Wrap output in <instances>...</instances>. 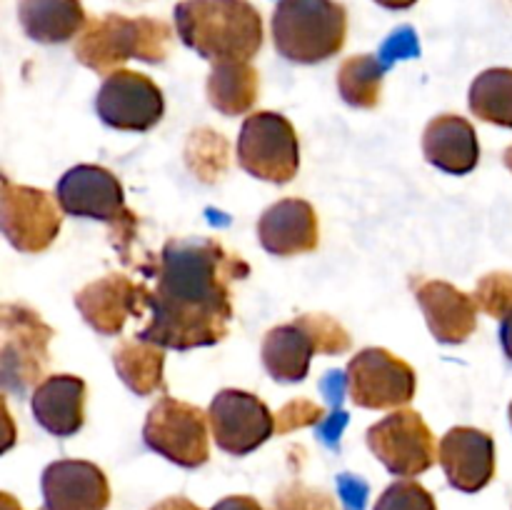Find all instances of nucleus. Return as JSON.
Returning a JSON list of instances; mask_svg holds the SVG:
<instances>
[{"mask_svg": "<svg viewBox=\"0 0 512 510\" xmlns=\"http://www.w3.org/2000/svg\"><path fill=\"white\" fill-rule=\"evenodd\" d=\"M143 273L155 288L145 295L150 323L138 335L160 348L190 350L228 335L230 283L248 278L250 265L213 238H173Z\"/></svg>", "mask_w": 512, "mask_h": 510, "instance_id": "obj_1", "label": "nucleus"}, {"mask_svg": "<svg viewBox=\"0 0 512 510\" xmlns=\"http://www.w3.org/2000/svg\"><path fill=\"white\" fill-rule=\"evenodd\" d=\"M175 28L213 63H250L263 48V15L250 0H183L175 5Z\"/></svg>", "mask_w": 512, "mask_h": 510, "instance_id": "obj_2", "label": "nucleus"}, {"mask_svg": "<svg viewBox=\"0 0 512 510\" xmlns=\"http://www.w3.org/2000/svg\"><path fill=\"white\" fill-rule=\"evenodd\" d=\"M173 30L155 18H128L108 13L88 20L83 33L75 40V58L95 73H115L128 60L163 63L170 55Z\"/></svg>", "mask_w": 512, "mask_h": 510, "instance_id": "obj_3", "label": "nucleus"}, {"mask_svg": "<svg viewBox=\"0 0 512 510\" xmlns=\"http://www.w3.org/2000/svg\"><path fill=\"white\" fill-rule=\"evenodd\" d=\"M270 30L275 50L285 60L313 65L343 50L348 10L335 0H278Z\"/></svg>", "mask_w": 512, "mask_h": 510, "instance_id": "obj_4", "label": "nucleus"}, {"mask_svg": "<svg viewBox=\"0 0 512 510\" xmlns=\"http://www.w3.org/2000/svg\"><path fill=\"white\" fill-rule=\"evenodd\" d=\"M3 345H0V385L5 393L25 395L50 368L53 328L28 305L5 303L0 310Z\"/></svg>", "mask_w": 512, "mask_h": 510, "instance_id": "obj_5", "label": "nucleus"}, {"mask_svg": "<svg viewBox=\"0 0 512 510\" xmlns=\"http://www.w3.org/2000/svg\"><path fill=\"white\" fill-rule=\"evenodd\" d=\"M60 210L75 218L103 220L115 235L123 238V255L128 260V243L135 233L133 210L125 208V193L120 180L100 165H75L55 188Z\"/></svg>", "mask_w": 512, "mask_h": 510, "instance_id": "obj_6", "label": "nucleus"}, {"mask_svg": "<svg viewBox=\"0 0 512 510\" xmlns=\"http://www.w3.org/2000/svg\"><path fill=\"white\" fill-rule=\"evenodd\" d=\"M238 163L258 180L290 183L300 168V143L293 123L273 110L248 115L238 135Z\"/></svg>", "mask_w": 512, "mask_h": 510, "instance_id": "obj_7", "label": "nucleus"}, {"mask_svg": "<svg viewBox=\"0 0 512 510\" xmlns=\"http://www.w3.org/2000/svg\"><path fill=\"white\" fill-rule=\"evenodd\" d=\"M208 425V413L165 395L145 418L143 440L180 468H200L210 458Z\"/></svg>", "mask_w": 512, "mask_h": 510, "instance_id": "obj_8", "label": "nucleus"}, {"mask_svg": "<svg viewBox=\"0 0 512 510\" xmlns=\"http://www.w3.org/2000/svg\"><path fill=\"white\" fill-rule=\"evenodd\" d=\"M368 448L393 475L413 478L425 473L435 463L433 430L415 410L400 408L385 415L380 423L370 425Z\"/></svg>", "mask_w": 512, "mask_h": 510, "instance_id": "obj_9", "label": "nucleus"}, {"mask_svg": "<svg viewBox=\"0 0 512 510\" xmlns=\"http://www.w3.org/2000/svg\"><path fill=\"white\" fill-rule=\"evenodd\" d=\"M63 215L45 190L15 185L3 175L0 193V228L20 253H43L58 238Z\"/></svg>", "mask_w": 512, "mask_h": 510, "instance_id": "obj_10", "label": "nucleus"}, {"mask_svg": "<svg viewBox=\"0 0 512 510\" xmlns=\"http://www.w3.org/2000/svg\"><path fill=\"white\" fill-rule=\"evenodd\" d=\"M95 113L108 128L145 133L163 118V90L148 75L120 68L110 73L98 88Z\"/></svg>", "mask_w": 512, "mask_h": 510, "instance_id": "obj_11", "label": "nucleus"}, {"mask_svg": "<svg viewBox=\"0 0 512 510\" xmlns=\"http://www.w3.org/2000/svg\"><path fill=\"white\" fill-rule=\"evenodd\" d=\"M348 390L368 410L403 408L415 395V370L385 348H365L348 363Z\"/></svg>", "mask_w": 512, "mask_h": 510, "instance_id": "obj_12", "label": "nucleus"}, {"mask_svg": "<svg viewBox=\"0 0 512 510\" xmlns=\"http://www.w3.org/2000/svg\"><path fill=\"white\" fill-rule=\"evenodd\" d=\"M208 423L215 445L230 455H248L275 433V418L268 405L253 393L225 388L208 408Z\"/></svg>", "mask_w": 512, "mask_h": 510, "instance_id": "obj_13", "label": "nucleus"}, {"mask_svg": "<svg viewBox=\"0 0 512 510\" xmlns=\"http://www.w3.org/2000/svg\"><path fill=\"white\" fill-rule=\"evenodd\" d=\"M148 285H138L128 275L110 273L75 293V308L85 323L100 335H118L128 318H140L148 308Z\"/></svg>", "mask_w": 512, "mask_h": 510, "instance_id": "obj_14", "label": "nucleus"}, {"mask_svg": "<svg viewBox=\"0 0 512 510\" xmlns=\"http://www.w3.org/2000/svg\"><path fill=\"white\" fill-rule=\"evenodd\" d=\"M48 510H105L110 485L103 470L88 460H55L40 478Z\"/></svg>", "mask_w": 512, "mask_h": 510, "instance_id": "obj_15", "label": "nucleus"}, {"mask_svg": "<svg viewBox=\"0 0 512 510\" xmlns=\"http://www.w3.org/2000/svg\"><path fill=\"white\" fill-rule=\"evenodd\" d=\"M448 483L463 493H478L495 475V443L485 430L450 428L438 448Z\"/></svg>", "mask_w": 512, "mask_h": 510, "instance_id": "obj_16", "label": "nucleus"}, {"mask_svg": "<svg viewBox=\"0 0 512 510\" xmlns=\"http://www.w3.org/2000/svg\"><path fill=\"white\" fill-rule=\"evenodd\" d=\"M318 238V215L308 200H278L258 220V240L270 255L290 258L310 253L318 248Z\"/></svg>", "mask_w": 512, "mask_h": 510, "instance_id": "obj_17", "label": "nucleus"}, {"mask_svg": "<svg viewBox=\"0 0 512 510\" xmlns=\"http://www.w3.org/2000/svg\"><path fill=\"white\" fill-rule=\"evenodd\" d=\"M420 310L435 340L448 345L465 343L478 328V303L445 280H428L415 290Z\"/></svg>", "mask_w": 512, "mask_h": 510, "instance_id": "obj_18", "label": "nucleus"}, {"mask_svg": "<svg viewBox=\"0 0 512 510\" xmlns=\"http://www.w3.org/2000/svg\"><path fill=\"white\" fill-rule=\"evenodd\" d=\"M85 380L78 375H48L35 385L33 415L43 430L55 438H70L85 425Z\"/></svg>", "mask_w": 512, "mask_h": 510, "instance_id": "obj_19", "label": "nucleus"}, {"mask_svg": "<svg viewBox=\"0 0 512 510\" xmlns=\"http://www.w3.org/2000/svg\"><path fill=\"white\" fill-rule=\"evenodd\" d=\"M423 153L430 165L450 175H468L478 168L480 143L473 123L460 115H438L423 135Z\"/></svg>", "mask_w": 512, "mask_h": 510, "instance_id": "obj_20", "label": "nucleus"}, {"mask_svg": "<svg viewBox=\"0 0 512 510\" xmlns=\"http://www.w3.org/2000/svg\"><path fill=\"white\" fill-rule=\"evenodd\" d=\"M18 20L35 43H68L83 33L88 15L80 0H20Z\"/></svg>", "mask_w": 512, "mask_h": 510, "instance_id": "obj_21", "label": "nucleus"}, {"mask_svg": "<svg viewBox=\"0 0 512 510\" xmlns=\"http://www.w3.org/2000/svg\"><path fill=\"white\" fill-rule=\"evenodd\" d=\"M315 353H318L315 340L298 320H293L265 335L260 355H263V365L270 378L278 383H300L308 378L310 360Z\"/></svg>", "mask_w": 512, "mask_h": 510, "instance_id": "obj_22", "label": "nucleus"}, {"mask_svg": "<svg viewBox=\"0 0 512 510\" xmlns=\"http://www.w3.org/2000/svg\"><path fill=\"white\" fill-rule=\"evenodd\" d=\"M115 373L135 395H153L163 388L165 348L135 335L113 350Z\"/></svg>", "mask_w": 512, "mask_h": 510, "instance_id": "obj_23", "label": "nucleus"}, {"mask_svg": "<svg viewBox=\"0 0 512 510\" xmlns=\"http://www.w3.org/2000/svg\"><path fill=\"white\" fill-rule=\"evenodd\" d=\"M258 70L250 63H213L208 78V100L223 115H243L258 98Z\"/></svg>", "mask_w": 512, "mask_h": 510, "instance_id": "obj_24", "label": "nucleus"}, {"mask_svg": "<svg viewBox=\"0 0 512 510\" xmlns=\"http://www.w3.org/2000/svg\"><path fill=\"white\" fill-rule=\"evenodd\" d=\"M390 65L375 55H353L338 70V90L353 108H375L383 95V78Z\"/></svg>", "mask_w": 512, "mask_h": 510, "instance_id": "obj_25", "label": "nucleus"}, {"mask_svg": "<svg viewBox=\"0 0 512 510\" xmlns=\"http://www.w3.org/2000/svg\"><path fill=\"white\" fill-rule=\"evenodd\" d=\"M470 110L485 123L512 128V68H490L470 85Z\"/></svg>", "mask_w": 512, "mask_h": 510, "instance_id": "obj_26", "label": "nucleus"}, {"mask_svg": "<svg viewBox=\"0 0 512 510\" xmlns=\"http://www.w3.org/2000/svg\"><path fill=\"white\" fill-rule=\"evenodd\" d=\"M300 325L310 333V338L315 340V348H318L320 355H340L345 350H350L353 340H350L348 330L338 323L330 315H298Z\"/></svg>", "mask_w": 512, "mask_h": 510, "instance_id": "obj_27", "label": "nucleus"}, {"mask_svg": "<svg viewBox=\"0 0 512 510\" xmlns=\"http://www.w3.org/2000/svg\"><path fill=\"white\" fill-rule=\"evenodd\" d=\"M475 303L490 318L512 315V273H488L475 288Z\"/></svg>", "mask_w": 512, "mask_h": 510, "instance_id": "obj_28", "label": "nucleus"}, {"mask_svg": "<svg viewBox=\"0 0 512 510\" xmlns=\"http://www.w3.org/2000/svg\"><path fill=\"white\" fill-rule=\"evenodd\" d=\"M373 510H438L435 498L415 480H398L388 485Z\"/></svg>", "mask_w": 512, "mask_h": 510, "instance_id": "obj_29", "label": "nucleus"}, {"mask_svg": "<svg viewBox=\"0 0 512 510\" xmlns=\"http://www.w3.org/2000/svg\"><path fill=\"white\" fill-rule=\"evenodd\" d=\"M273 510H340L338 503L323 490H315L310 485L293 483L288 488L278 490L273 498Z\"/></svg>", "mask_w": 512, "mask_h": 510, "instance_id": "obj_30", "label": "nucleus"}, {"mask_svg": "<svg viewBox=\"0 0 512 510\" xmlns=\"http://www.w3.org/2000/svg\"><path fill=\"white\" fill-rule=\"evenodd\" d=\"M323 408L310 400H293V403L285 405L278 413V423H275V430L278 433H290L295 428H305V425H315L318 420H323Z\"/></svg>", "mask_w": 512, "mask_h": 510, "instance_id": "obj_31", "label": "nucleus"}, {"mask_svg": "<svg viewBox=\"0 0 512 510\" xmlns=\"http://www.w3.org/2000/svg\"><path fill=\"white\" fill-rule=\"evenodd\" d=\"M418 55V40H415L413 28H400L390 35V40L385 43L380 58L388 65H393V60L398 58H415Z\"/></svg>", "mask_w": 512, "mask_h": 510, "instance_id": "obj_32", "label": "nucleus"}, {"mask_svg": "<svg viewBox=\"0 0 512 510\" xmlns=\"http://www.w3.org/2000/svg\"><path fill=\"white\" fill-rule=\"evenodd\" d=\"M338 483H340V490L345 493L343 498H345V503H348V510H363L368 485H365L363 480L350 478V475H343V478H338Z\"/></svg>", "mask_w": 512, "mask_h": 510, "instance_id": "obj_33", "label": "nucleus"}, {"mask_svg": "<svg viewBox=\"0 0 512 510\" xmlns=\"http://www.w3.org/2000/svg\"><path fill=\"white\" fill-rule=\"evenodd\" d=\"M210 510H263L260 503L250 495H230V498H223L220 503H215Z\"/></svg>", "mask_w": 512, "mask_h": 510, "instance_id": "obj_34", "label": "nucleus"}, {"mask_svg": "<svg viewBox=\"0 0 512 510\" xmlns=\"http://www.w3.org/2000/svg\"><path fill=\"white\" fill-rule=\"evenodd\" d=\"M150 510H200V508L193 503V500L180 498V495H175V498L160 500V503L153 505V508H150Z\"/></svg>", "mask_w": 512, "mask_h": 510, "instance_id": "obj_35", "label": "nucleus"}, {"mask_svg": "<svg viewBox=\"0 0 512 510\" xmlns=\"http://www.w3.org/2000/svg\"><path fill=\"white\" fill-rule=\"evenodd\" d=\"M500 343H503L505 355L512 360V315L503 318V325H500Z\"/></svg>", "mask_w": 512, "mask_h": 510, "instance_id": "obj_36", "label": "nucleus"}, {"mask_svg": "<svg viewBox=\"0 0 512 510\" xmlns=\"http://www.w3.org/2000/svg\"><path fill=\"white\" fill-rule=\"evenodd\" d=\"M375 3H378L380 8H388V10H408L413 8L418 0H375Z\"/></svg>", "mask_w": 512, "mask_h": 510, "instance_id": "obj_37", "label": "nucleus"}, {"mask_svg": "<svg viewBox=\"0 0 512 510\" xmlns=\"http://www.w3.org/2000/svg\"><path fill=\"white\" fill-rule=\"evenodd\" d=\"M3 510H20V505L8 493H3Z\"/></svg>", "mask_w": 512, "mask_h": 510, "instance_id": "obj_38", "label": "nucleus"}, {"mask_svg": "<svg viewBox=\"0 0 512 510\" xmlns=\"http://www.w3.org/2000/svg\"><path fill=\"white\" fill-rule=\"evenodd\" d=\"M505 168H508L510 170V173H512V145H510V148L508 150H505Z\"/></svg>", "mask_w": 512, "mask_h": 510, "instance_id": "obj_39", "label": "nucleus"}, {"mask_svg": "<svg viewBox=\"0 0 512 510\" xmlns=\"http://www.w3.org/2000/svg\"><path fill=\"white\" fill-rule=\"evenodd\" d=\"M510 423H512V403H510Z\"/></svg>", "mask_w": 512, "mask_h": 510, "instance_id": "obj_40", "label": "nucleus"}, {"mask_svg": "<svg viewBox=\"0 0 512 510\" xmlns=\"http://www.w3.org/2000/svg\"><path fill=\"white\" fill-rule=\"evenodd\" d=\"M45 510H48V508H45Z\"/></svg>", "mask_w": 512, "mask_h": 510, "instance_id": "obj_41", "label": "nucleus"}]
</instances>
